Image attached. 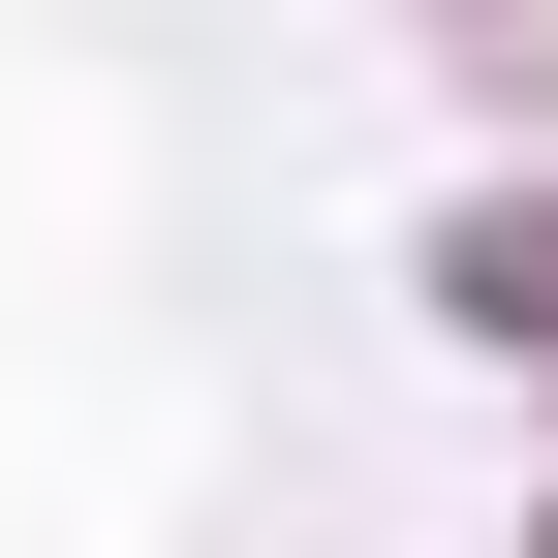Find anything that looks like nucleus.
I'll use <instances>...</instances> for the list:
<instances>
[{
    "label": "nucleus",
    "instance_id": "1",
    "mask_svg": "<svg viewBox=\"0 0 558 558\" xmlns=\"http://www.w3.org/2000/svg\"><path fill=\"white\" fill-rule=\"evenodd\" d=\"M435 311L497 341V373H558V156H497V186L435 218Z\"/></svg>",
    "mask_w": 558,
    "mask_h": 558
},
{
    "label": "nucleus",
    "instance_id": "2",
    "mask_svg": "<svg viewBox=\"0 0 558 558\" xmlns=\"http://www.w3.org/2000/svg\"><path fill=\"white\" fill-rule=\"evenodd\" d=\"M465 62H497V124H558V0H527V32H465Z\"/></svg>",
    "mask_w": 558,
    "mask_h": 558
},
{
    "label": "nucleus",
    "instance_id": "3",
    "mask_svg": "<svg viewBox=\"0 0 558 558\" xmlns=\"http://www.w3.org/2000/svg\"><path fill=\"white\" fill-rule=\"evenodd\" d=\"M435 32H527V0H435Z\"/></svg>",
    "mask_w": 558,
    "mask_h": 558
},
{
    "label": "nucleus",
    "instance_id": "4",
    "mask_svg": "<svg viewBox=\"0 0 558 558\" xmlns=\"http://www.w3.org/2000/svg\"><path fill=\"white\" fill-rule=\"evenodd\" d=\"M527 558H558V497H527Z\"/></svg>",
    "mask_w": 558,
    "mask_h": 558
}]
</instances>
